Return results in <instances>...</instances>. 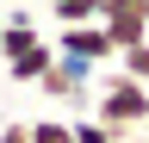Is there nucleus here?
<instances>
[{"instance_id":"obj_1","label":"nucleus","mask_w":149,"mask_h":143,"mask_svg":"<svg viewBox=\"0 0 149 143\" xmlns=\"http://www.w3.org/2000/svg\"><path fill=\"white\" fill-rule=\"evenodd\" d=\"M0 62H6V81L13 87H37L44 68L56 62V38H37L31 19H6V38H0Z\"/></svg>"},{"instance_id":"obj_2","label":"nucleus","mask_w":149,"mask_h":143,"mask_svg":"<svg viewBox=\"0 0 149 143\" xmlns=\"http://www.w3.org/2000/svg\"><path fill=\"white\" fill-rule=\"evenodd\" d=\"M93 118L100 124H112V131H137V124H149V81H137V75H106L100 81V100H93Z\"/></svg>"},{"instance_id":"obj_3","label":"nucleus","mask_w":149,"mask_h":143,"mask_svg":"<svg viewBox=\"0 0 149 143\" xmlns=\"http://www.w3.org/2000/svg\"><path fill=\"white\" fill-rule=\"evenodd\" d=\"M56 56H81V62H112L118 56V44H112V31L100 25V19H87V25H62L56 31Z\"/></svg>"},{"instance_id":"obj_4","label":"nucleus","mask_w":149,"mask_h":143,"mask_svg":"<svg viewBox=\"0 0 149 143\" xmlns=\"http://www.w3.org/2000/svg\"><path fill=\"white\" fill-rule=\"evenodd\" d=\"M100 25L112 31V44L130 50L149 38V0H100Z\"/></svg>"},{"instance_id":"obj_5","label":"nucleus","mask_w":149,"mask_h":143,"mask_svg":"<svg viewBox=\"0 0 149 143\" xmlns=\"http://www.w3.org/2000/svg\"><path fill=\"white\" fill-rule=\"evenodd\" d=\"M44 6L56 13V25H87V19H100V0H44Z\"/></svg>"},{"instance_id":"obj_6","label":"nucleus","mask_w":149,"mask_h":143,"mask_svg":"<svg viewBox=\"0 0 149 143\" xmlns=\"http://www.w3.org/2000/svg\"><path fill=\"white\" fill-rule=\"evenodd\" d=\"M31 143H74L68 118H31Z\"/></svg>"},{"instance_id":"obj_7","label":"nucleus","mask_w":149,"mask_h":143,"mask_svg":"<svg viewBox=\"0 0 149 143\" xmlns=\"http://www.w3.org/2000/svg\"><path fill=\"white\" fill-rule=\"evenodd\" d=\"M74 143H124L112 124H100V118H74Z\"/></svg>"},{"instance_id":"obj_8","label":"nucleus","mask_w":149,"mask_h":143,"mask_svg":"<svg viewBox=\"0 0 149 143\" xmlns=\"http://www.w3.org/2000/svg\"><path fill=\"white\" fill-rule=\"evenodd\" d=\"M118 56H124V75L149 81V38H143V44H130V50H118Z\"/></svg>"},{"instance_id":"obj_9","label":"nucleus","mask_w":149,"mask_h":143,"mask_svg":"<svg viewBox=\"0 0 149 143\" xmlns=\"http://www.w3.org/2000/svg\"><path fill=\"white\" fill-rule=\"evenodd\" d=\"M0 143H31V124H25V118H13V124H0Z\"/></svg>"},{"instance_id":"obj_10","label":"nucleus","mask_w":149,"mask_h":143,"mask_svg":"<svg viewBox=\"0 0 149 143\" xmlns=\"http://www.w3.org/2000/svg\"><path fill=\"white\" fill-rule=\"evenodd\" d=\"M0 38H6V13H0Z\"/></svg>"}]
</instances>
